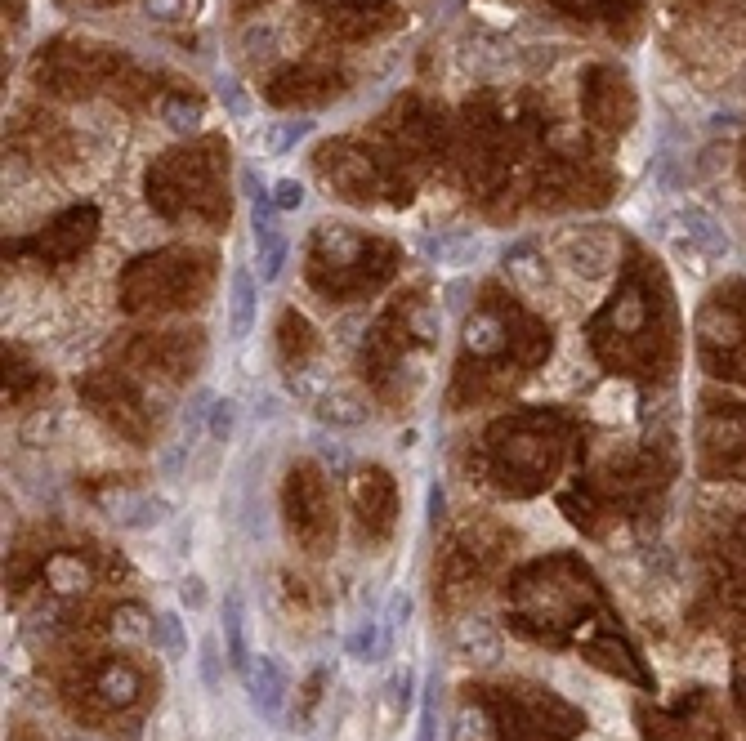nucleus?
Instances as JSON below:
<instances>
[{
  "label": "nucleus",
  "instance_id": "nucleus-2",
  "mask_svg": "<svg viewBox=\"0 0 746 741\" xmlns=\"http://www.w3.org/2000/svg\"><path fill=\"white\" fill-rule=\"evenodd\" d=\"M273 197H255V246H260V282H277L286 264V237L273 224Z\"/></svg>",
  "mask_w": 746,
  "mask_h": 741
},
{
  "label": "nucleus",
  "instance_id": "nucleus-13",
  "mask_svg": "<svg viewBox=\"0 0 746 741\" xmlns=\"http://www.w3.org/2000/svg\"><path fill=\"white\" fill-rule=\"evenodd\" d=\"M202 657H197V666H202V683L210 692L219 688V683H224V657H219V634H206L202 639Z\"/></svg>",
  "mask_w": 746,
  "mask_h": 741
},
{
  "label": "nucleus",
  "instance_id": "nucleus-4",
  "mask_svg": "<svg viewBox=\"0 0 746 741\" xmlns=\"http://www.w3.org/2000/svg\"><path fill=\"white\" fill-rule=\"evenodd\" d=\"M255 309H260V286L246 268H233V286H228V335L246 340L255 326Z\"/></svg>",
  "mask_w": 746,
  "mask_h": 741
},
{
  "label": "nucleus",
  "instance_id": "nucleus-18",
  "mask_svg": "<svg viewBox=\"0 0 746 741\" xmlns=\"http://www.w3.org/2000/svg\"><path fill=\"white\" fill-rule=\"evenodd\" d=\"M470 344H474V349H483V353H492L496 344H501V326H496L492 317H478V322L470 326Z\"/></svg>",
  "mask_w": 746,
  "mask_h": 741
},
{
  "label": "nucleus",
  "instance_id": "nucleus-15",
  "mask_svg": "<svg viewBox=\"0 0 746 741\" xmlns=\"http://www.w3.org/2000/svg\"><path fill=\"white\" fill-rule=\"evenodd\" d=\"M237 429V402L233 398H215V407H210V438L215 442H228Z\"/></svg>",
  "mask_w": 746,
  "mask_h": 741
},
{
  "label": "nucleus",
  "instance_id": "nucleus-1",
  "mask_svg": "<svg viewBox=\"0 0 746 741\" xmlns=\"http://www.w3.org/2000/svg\"><path fill=\"white\" fill-rule=\"evenodd\" d=\"M246 692H251V706L260 710L269 724L282 719V706H286V679L282 670H277L273 657H251V666H246Z\"/></svg>",
  "mask_w": 746,
  "mask_h": 741
},
{
  "label": "nucleus",
  "instance_id": "nucleus-6",
  "mask_svg": "<svg viewBox=\"0 0 746 741\" xmlns=\"http://www.w3.org/2000/svg\"><path fill=\"white\" fill-rule=\"evenodd\" d=\"M170 505L161 496H148V492H130V496H117L112 500V518L121 527H157L166 523Z\"/></svg>",
  "mask_w": 746,
  "mask_h": 741
},
{
  "label": "nucleus",
  "instance_id": "nucleus-20",
  "mask_svg": "<svg viewBox=\"0 0 746 741\" xmlns=\"http://www.w3.org/2000/svg\"><path fill=\"white\" fill-rule=\"evenodd\" d=\"M219 99H224V108L233 112V117H246V112H251V103H246L242 85H237L233 76H224V81H219Z\"/></svg>",
  "mask_w": 746,
  "mask_h": 741
},
{
  "label": "nucleus",
  "instance_id": "nucleus-23",
  "mask_svg": "<svg viewBox=\"0 0 746 741\" xmlns=\"http://www.w3.org/2000/svg\"><path fill=\"white\" fill-rule=\"evenodd\" d=\"M148 9H152L157 18H175V14H179V0H148Z\"/></svg>",
  "mask_w": 746,
  "mask_h": 741
},
{
  "label": "nucleus",
  "instance_id": "nucleus-22",
  "mask_svg": "<svg viewBox=\"0 0 746 741\" xmlns=\"http://www.w3.org/2000/svg\"><path fill=\"white\" fill-rule=\"evenodd\" d=\"M126 688H130V679H126V675H121V679H117V675L103 679V692H108V697H130Z\"/></svg>",
  "mask_w": 746,
  "mask_h": 741
},
{
  "label": "nucleus",
  "instance_id": "nucleus-5",
  "mask_svg": "<svg viewBox=\"0 0 746 741\" xmlns=\"http://www.w3.org/2000/svg\"><path fill=\"white\" fill-rule=\"evenodd\" d=\"M224 657L237 675H246L251 666V648H246V603L242 590H228L224 594Z\"/></svg>",
  "mask_w": 746,
  "mask_h": 741
},
{
  "label": "nucleus",
  "instance_id": "nucleus-9",
  "mask_svg": "<svg viewBox=\"0 0 746 741\" xmlns=\"http://www.w3.org/2000/svg\"><path fill=\"white\" fill-rule=\"evenodd\" d=\"M112 634H117L121 643H143L157 634V621H148L139 608H121L117 621H112Z\"/></svg>",
  "mask_w": 746,
  "mask_h": 741
},
{
  "label": "nucleus",
  "instance_id": "nucleus-14",
  "mask_svg": "<svg viewBox=\"0 0 746 741\" xmlns=\"http://www.w3.org/2000/svg\"><path fill=\"white\" fill-rule=\"evenodd\" d=\"M349 652H353V657H362V661H376L380 652H385V634H380V625L376 621H362L358 634L349 639Z\"/></svg>",
  "mask_w": 746,
  "mask_h": 741
},
{
  "label": "nucleus",
  "instance_id": "nucleus-19",
  "mask_svg": "<svg viewBox=\"0 0 746 741\" xmlns=\"http://www.w3.org/2000/svg\"><path fill=\"white\" fill-rule=\"evenodd\" d=\"M273 206L277 210H300L304 206V188L295 179H277L273 184Z\"/></svg>",
  "mask_w": 746,
  "mask_h": 741
},
{
  "label": "nucleus",
  "instance_id": "nucleus-12",
  "mask_svg": "<svg viewBox=\"0 0 746 741\" xmlns=\"http://www.w3.org/2000/svg\"><path fill=\"white\" fill-rule=\"evenodd\" d=\"M309 130H313V121H277L269 130V157H286Z\"/></svg>",
  "mask_w": 746,
  "mask_h": 741
},
{
  "label": "nucleus",
  "instance_id": "nucleus-8",
  "mask_svg": "<svg viewBox=\"0 0 746 741\" xmlns=\"http://www.w3.org/2000/svg\"><path fill=\"white\" fill-rule=\"evenodd\" d=\"M456 643H461L465 657L474 661H496L501 657V639H496V630L487 621H465L461 634H456Z\"/></svg>",
  "mask_w": 746,
  "mask_h": 741
},
{
  "label": "nucleus",
  "instance_id": "nucleus-16",
  "mask_svg": "<svg viewBox=\"0 0 746 741\" xmlns=\"http://www.w3.org/2000/svg\"><path fill=\"white\" fill-rule=\"evenodd\" d=\"M344 407H358V402H353L349 398V393H336V398H331V393H327V398H322V407H318V416L322 420H336V425H358V411H344Z\"/></svg>",
  "mask_w": 746,
  "mask_h": 741
},
{
  "label": "nucleus",
  "instance_id": "nucleus-17",
  "mask_svg": "<svg viewBox=\"0 0 746 741\" xmlns=\"http://www.w3.org/2000/svg\"><path fill=\"white\" fill-rule=\"evenodd\" d=\"M161 117L170 121V130H193L197 125V103H179V99H170V103H161Z\"/></svg>",
  "mask_w": 746,
  "mask_h": 741
},
{
  "label": "nucleus",
  "instance_id": "nucleus-7",
  "mask_svg": "<svg viewBox=\"0 0 746 741\" xmlns=\"http://www.w3.org/2000/svg\"><path fill=\"white\" fill-rule=\"evenodd\" d=\"M679 224H684V233H688V242H697L706 250V255H729V233H724L720 224H715L706 210H697V206H688L684 215H679Z\"/></svg>",
  "mask_w": 746,
  "mask_h": 741
},
{
  "label": "nucleus",
  "instance_id": "nucleus-11",
  "mask_svg": "<svg viewBox=\"0 0 746 741\" xmlns=\"http://www.w3.org/2000/svg\"><path fill=\"white\" fill-rule=\"evenodd\" d=\"M152 639H157L161 648L170 652V657H184V652H188L184 621H179V612H161V617H157V634H152Z\"/></svg>",
  "mask_w": 746,
  "mask_h": 741
},
{
  "label": "nucleus",
  "instance_id": "nucleus-3",
  "mask_svg": "<svg viewBox=\"0 0 746 741\" xmlns=\"http://www.w3.org/2000/svg\"><path fill=\"white\" fill-rule=\"evenodd\" d=\"M612 259H617V246H612V237L599 233V228L577 233L568 242V264L577 268L581 277H604L608 268H612Z\"/></svg>",
  "mask_w": 746,
  "mask_h": 741
},
{
  "label": "nucleus",
  "instance_id": "nucleus-10",
  "mask_svg": "<svg viewBox=\"0 0 746 741\" xmlns=\"http://www.w3.org/2000/svg\"><path fill=\"white\" fill-rule=\"evenodd\" d=\"M416 741H438V675L425 679V692H420V728Z\"/></svg>",
  "mask_w": 746,
  "mask_h": 741
},
{
  "label": "nucleus",
  "instance_id": "nucleus-21",
  "mask_svg": "<svg viewBox=\"0 0 746 741\" xmlns=\"http://www.w3.org/2000/svg\"><path fill=\"white\" fill-rule=\"evenodd\" d=\"M179 599H184L193 612H202L206 608V581H202V576H184V585H179Z\"/></svg>",
  "mask_w": 746,
  "mask_h": 741
}]
</instances>
